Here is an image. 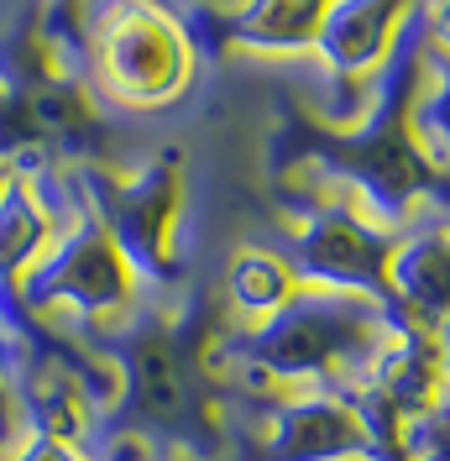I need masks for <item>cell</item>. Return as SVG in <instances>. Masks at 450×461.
I'll return each instance as SVG.
<instances>
[{"label": "cell", "mask_w": 450, "mask_h": 461, "mask_svg": "<svg viewBox=\"0 0 450 461\" xmlns=\"http://www.w3.org/2000/svg\"><path fill=\"white\" fill-rule=\"evenodd\" d=\"M16 440H22V425H16V409H11V399H5V383H0V456H5Z\"/></svg>", "instance_id": "cell-18"}, {"label": "cell", "mask_w": 450, "mask_h": 461, "mask_svg": "<svg viewBox=\"0 0 450 461\" xmlns=\"http://www.w3.org/2000/svg\"><path fill=\"white\" fill-rule=\"evenodd\" d=\"M419 22H424V42H429V53L450 58V0H424Z\"/></svg>", "instance_id": "cell-17"}, {"label": "cell", "mask_w": 450, "mask_h": 461, "mask_svg": "<svg viewBox=\"0 0 450 461\" xmlns=\"http://www.w3.org/2000/svg\"><path fill=\"white\" fill-rule=\"evenodd\" d=\"M388 294L393 310L419 330H435L450 320V221L446 210L419 215L393 236L388 258Z\"/></svg>", "instance_id": "cell-11"}, {"label": "cell", "mask_w": 450, "mask_h": 461, "mask_svg": "<svg viewBox=\"0 0 450 461\" xmlns=\"http://www.w3.org/2000/svg\"><path fill=\"white\" fill-rule=\"evenodd\" d=\"M283 204H288V226L273 252L288 262L293 284L362 294L393 310L388 258H393L398 230L377 226L362 204L330 194V189H283Z\"/></svg>", "instance_id": "cell-7"}, {"label": "cell", "mask_w": 450, "mask_h": 461, "mask_svg": "<svg viewBox=\"0 0 450 461\" xmlns=\"http://www.w3.org/2000/svg\"><path fill=\"white\" fill-rule=\"evenodd\" d=\"M53 221H58L53 168H37V173L16 168L5 194H0V284H16L37 262V252L53 236Z\"/></svg>", "instance_id": "cell-12"}, {"label": "cell", "mask_w": 450, "mask_h": 461, "mask_svg": "<svg viewBox=\"0 0 450 461\" xmlns=\"http://www.w3.org/2000/svg\"><path fill=\"white\" fill-rule=\"evenodd\" d=\"M0 163H5V168H22V173L53 168L48 152H42V142H37V131H32L22 95L5 85V79H0Z\"/></svg>", "instance_id": "cell-15"}, {"label": "cell", "mask_w": 450, "mask_h": 461, "mask_svg": "<svg viewBox=\"0 0 450 461\" xmlns=\"http://www.w3.org/2000/svg\"><path fill=\"white\" fill-rule=\"evenodd\" d=\"M252 399H262V420L236 461H377L362 414L336 388H293Z\"/></svg>", "instance_id": "cell-8"}, {"label": "cell", "mask_w": 450, "mask_h": 461, "mask_svg": "<svg viewBox=\"0 0 450 461\" xmlns=\"http://www.w3.org/2000/svg\"><path fill=\"white\" fill-rule=\"evenodd\" d=\"M11 173H16V168H5V163H0V194H5V184H11Z\"/></svg>", "instance_id": "cell-20"}, {"label": "cell", "mask_w": 450, "mask_h": 461, "mask_svg": "<svg viewBox=\"0 0 450 461\" xmlns=\"http://www.w3.org/2000/svg\"><path fill=\"white\" fill-rule=\"evenodd\" d=\"M74 189L111 230L141 294H168L184 284L178 262V215H184V147H158L131 168L79 163L68 168Z\"/></svg>", "instance_id": "cell-6"}, {"label": "cell", "mask_w": 450, "mask_h": 461, "mask_svg": "<svg viewBox=\"0 0 450 461\" xmlns=\"http://www.w3.org/2000/svg\"><path fill=\"white\" fill-rule=\"evenodd\" d=\"M168 461H189V456H168Z\"/></svg>", "instance_id": "cell-22"}, {"label": "cell", "mask_w": 450, "mask_h": 461, "mask_svg": "<svg viewBox=\"0 0 450 461\" xmlns=\"http://www.w3.org/2000/svg\"><path fill=\"white\" fill-rule=\"evenodd\" d=\"M210 320L204 310L168 315L158 299L141 294L126 315L94 330L89 346L105 351V362L121 377L105 430L141 435L163 456L220 461L225 425L215 409V373H210Z\"/></svg>", "instance_id": "cell-2"}, {"label": "cell", "mask_w": 450, "mask_h": 461, "mask_svg": "<svg viewBox=\"0 0 450 461\" xmlns=\"http://www.w3.org/2000/svg\"><path fill=\"white\" fill-rule=\"evenodd\" d=\"M330 0H230L210 16H184L194 48H252V53H314Z\"/></svg>", "instance_id": "cell-9"}, {"label": "cell", "mask_w": 450, "mask_h": 461, "mask_svg": "<svg viewBox=\"0 0 450 461\" xmlns=\"http://www.w3.org/2000/svg\"><path fill=\"white\" fill-rule=\"evenodd\" d=\"M398 461H450V399L419 414L398 435Z\"/></svg>", "instance_id": "cell-16"}, {"label": "cell", "mask_w": 450, "mask_h": 461, "mask_svg": "<svg viewBox=\"0 0 450 461\" xmlns=\"http://www.w3.org/2000/svg\"><path fill=\"white\" fill-rule=\"evenodd\" d=\"M419 5L424 0H330L320 37H314V53L336 79L366 85L382 68V58L393 53L398 32L409 27V16Z\"/></svg>", "instance_id": "cell-10"}, {"label": "cell", "mask_w": 450, "mask_h": 461, "mask_svg": "<svg viewBox=\"0 0 450 461\" xmlns=\"http://www.w3.org/2000/svg\"><path fill=\"white\" fill-rule=\"evenodd\" d=\"M393 320L398 310L377 299L299 284L267 320L241 325L210 346V373L247 393H293V388L346 393L362 383Z\"/></svg>", "instance_id": "cell-3"}, {"label": "cell", "mask_w": 450, "mask_h": 461, "mask_svg": "<svg viewBox=\"0 0 450 461\" xmlns=\"http://www.w3.org/2000/svg\"><path fill=\"white\" fill-rule=\"evenodd\" d=\"M199 74V48L184 16L163 0H89L85 79L126 111H168Z\"/></svg>", "instance_id": "cell-5"}, {"label": "cell", "mask_w": 450, "mask_h": 461, "mask_svg": "<svg viewBox=\"0 0 450 461\" xmlns=\"http://www.w3.org/2000/svg\"><path fill=\"white\" fill-rule=\"evenodd\" d=\"M409 121H414V142L429 158V168L450 178V58L429 53V48H424V79Z\"/></svg>", "instance_id": "cell-14"}, {"label": "cell", "mask_w": 450, "mask_h": 461, "mask_svg": "<svg viewBox=\"0 0 450 461\" xmlns=\"http://www.w3.org/2000/svg\"><path fill=\"white\" fill-rule=\"evenodd\" d=\"M53 204H58V221L48 247L37 252V262L11 288H16L27 315L89 341L94 330L115 325L137 304L141 288L131 278L126 258L115 252L111 230L100 226L89 200L74 189L68 168H53Z\"/></svg>", "instance_id": "cell-4"}, {"label": "cell", "mask_w": 450, "mask_h": 461, "mask_svg": "<svg viewBox=\"0 0 450 461\" xmlns=\"http://www.w3.org/2000/svg\"><path fill=\"white\" fill-rule=\"evenodd\" d=\"M435 346H440V367H446V399H450V320L435 325Z\"/></svg>", "instance_id": "cell-19"}, {"label": "cell", "mask_w": 450, "mask_h": 461, "mask_svg": "<svg viewBox=\"0 0 450 461\" xmlns=\"http://www.w3.org/2000/svg\"><path fill=\"white\" fill-rule=\"evenodd\" d=\"M53 5H89V0H53Z\"/></svg>", "instance_id": "cell-21"}, {"label": "cell", "mask_w": 450, "mask_h": 461, "mask_svg": "<svg viewBox=\"0 0 450 461\" xmlns=\"http://www.w3.org/2000/svg\"><path fill=\"white\" fill-rule=\"evenodd\" d=\"M424 22L419 11L409 16V27L398 32L393 53L382 58V68L372 74L366 105L356 121L330 126L293 115L283 121L273 137V173L278 184L293 178V189H330L362 204L377 226L403 230L419 215L450 210V178L429 168V158L414 142V95L424 79Z\"/></svg>", "instance_id": "cell-1"}, {"label": "cell", "mask_w": 450, "mask_h": 461, "mask_svg": "<svg viewBox=\"0 0 450 461\" xmlns=\"http://www.w3.org/2000/svg\"><path fill=\"white\" fill-rule=\"evenodd\" d=\"M293 273H288V262L273 252V247H236L230 262H225V304L241 315V325H256V320H267L278 310L283 299L293 294Z\"/></svg>", "instance_id": "cell-13"}]
</instances>
